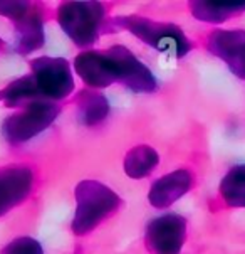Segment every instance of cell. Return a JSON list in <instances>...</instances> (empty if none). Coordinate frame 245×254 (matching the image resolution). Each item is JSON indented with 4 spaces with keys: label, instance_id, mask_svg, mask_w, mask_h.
Instances as JSON below:
<instances>
[{
    "label": "cell",
    "instance_id": "ffe728a7",
    "mask_svg": "<svg viewBox=\"0 0 245 254\" xmlns=\"http://www.w3.org/2000/svg\"><path fill=\"white\" fill-rule=\"evenodd\" d=\"M2 46H3V41H2V39H0V49H2Z\"/></svg>",
    "mask_w": 245,
    "mask_h": 254
},
{
    "label": "cell",
    "instance_id": "8992f818",
    "mask_svg": "<svg viewBox=\"0 0 245 254\" xmlns=\"http://www.w3.org/2000/svg\"><path fill=\"white\" fill-rule=\"evenodd\" d=\"M187 241V219L166 212L151 219L145 229V246L149 254H182Z\"/></svg>",
    "mask_w": 245,
    "mask_h": 254
},
{
    "label": "cell",
    "instance_id": "5b68a950",
    "mask_svg": "<svg viewBox=\"0 0 245 254\" xmlns=\"http://www.w3.org/2000/svg\"><path fill=\"white\" fill-rule=\"evenodd\" d=\"M34 83L41 101L57 103L74 91V77L69 63L64 58L39 56L29 63Z\"/></svg>",
    "mask_w": 245,
    "mask_h": 254
},
{
    "label": "cell",
    "instance_id": "30bf717a",
    "mask_svg": "<svg viewBox=\"0 0 245 254\" xmlns=\"http://www.w3.org/2000/svg\"><path fill=\"white\" fill-rule=\"evenodd\" d=\"M74 71L91 89L109 88L118 83L114 61L107 49H88L79 53L74 59Z\"/></svg>",
    "mask_w": 245,
    "mask_h": 254
},
{
    "label": "cell",
    "instance_id": "7c38bea8",
    "mask_svg": "<svg viewBox=\"0 0 245 254\" xmlns=\"http://www.w3.org/2000/svg\"><path fill=\"white\" fill-rule=\"evenodd\" d=\"M15 25V53L27 56L41 49L46 42L44 34V12L41 5L32 3L31 10L22 19L14 22Z\"/></svg>",
    "mask_w": 245,
    "mask_h": 254
},
{
    "label": "cell",
    "instance_id": "d6986e66",
    "mask_svg": "<svg viewBox=\"0 0 245 254\" xmlns=\"http://www.w3.org/2000/svg\"><path fill=\"white\" fill-rule=\"evenodd\" d=\"M31 2H0V15L17 22L31 10Z\"/></svg>",
    "mask_w": 245,
    "mask_h": 254
},
{
    "label": "cell",
    "instance_id": "7a4b0ae2",
    "mask_svg": "<svg viewBox=\"0 0 245 254\" xmlns=\"http://www.w3.org/2000/svg\"><path fill=\"white\" fill-rule=\"evenodd\" d=\"M76 209L71 229L76 236H86L114 216L123 205V199L109 185L99 180H81L74 189Z\"/></svg>",
    "mask_w": 245,
    "mask_h": 254
},
{
    "label": "cell",
    "instance_id": "52a82bcc",
    "mask_svg": "<svg viewBox=\"0 0 245 254\" xmlns=\"http://www.w3.org/2000/svg\"><path fill=\"white\" fill-rule=\"evenodd\" d=\"M36 174L24 163H8L0 167V217L19 207L31 197Z\"/></svg>",
    "mask_w": 245,
    "mask_h": 254
},
{
    "label": "cell",
    "instance_id": "277c9868",
    "mask_svg": "<svg viewBox=\"0 0 245 254\" xmlns=\"http://www.w3.org/2000/svg\"><path fill=\"white\" fill-rule=\"evenodd\" d=\"M61 113V106L52 101H32L3 120L2 135L10 145H20L46 131Z\"/></svg>",
    "mask_w": 245,
    "mask_h": 254
},
{
    "label": "cell",
    "instance_id": "9c48e42d",
    "mask_svg": "<svg viewBox=\"0 0 245 254\" xmlns=\"http://www.w3.org/2000/svg\"><path fill=\"white\" fill-rule=\"evenodd\" d=\"M205 46L235 76L245 79V29H215L207 36Z\"/></svg>",
    "mask_w": 245,
    "mask_h": 254
},
{
    "label": "cell",
    "instance_id": "5bb4252c",
    "mask_svg": "<svg viewBox=\"0 0 245 254\" xmlns=\"http://www.w3.org/2000/svg\"><path fill=\"white\" fill-rule=\"evenodd\" d=\"M160 163V155L149 145H136L128 150L123 160L124 174L133 180L148 177Z\"/></svg>",
    "mask_w": 245,
    "mask_h": 254
},
{
    "label": "cell",
    "instance_id": "6da1fadb",
    "mask_svg": "<svg viewBox=\"0 0 245 254\" xmlns=\"http://www.w3.org/2000/svg\"><path fill=\"white\" fill-rule=\"evenodd\" d=\"M106 27L111 31L130 32L141 42L153 47L154 51L176 59L185 58L193 47L192 41L187 37V34L182 31L180 25L171 22H158V20L138 14L114 17V19L107 20Z\"/></svg>",
    "mask_w": 245,
    "mask_h": 254
},
{
    "label": "cell",
    "instance_id": "e0dca14e",
    "mask_svg": "<svg viewBox=\"0 0 245 254\" xmlns=\"http://www.w3.org/2000/svg\"><path fill=\"white\" fill-rule=\"evenodd\" d=\"M32 101H41L31 74H24L17 79L10 81L5 88L0 89V103L8 108H20Z\"/></svg>",
    "mask_w": 245,
    "mask_h": 254
},
{
    "label": "cell",
    "instance_id": "8fae6325",
    "mask_svg": "<svg viewBox=\"0 0 245 254\" xmlns=\"http://www.w3.org/2000/svg\"><path fill=\"white\" fill-rule=\"evenodd\" d=\"M195 184V175L188 169H176L154 180L148 192V202L154 209H166L187 195Z\"/></svg>",
    "mask_w": 245,
    "mask_h": 254
},
{
    "label": "cell",
    "instance_id": "9a60e30c",
    "mask_svg": "<svg viewBox=\"0 0 245 254\" xmlns=\"http://www.w3.org/2000/svg\"><path fill=\"white\" fill-rule=\"evenodd\" d=\"M192 15L201 22L208 24H222L225 20L237 17L245 12V2H190L188 3Z\"/></svg>",
    "mask_w": 245,
    "mask_h": 254
},
{
    "label": "cell",
    "instance_id": "ba28073f",
    "mask_svg": "<svg viewBox=\"0 0 245 254\" xmlns=\"http://www.w3.org/2000/svg\"><path fill=\"white\" fill-rule=\"evenodd\" d=\"M107 51L114 61L119 84L126 86L135 93H153L158 88L156 77L153 76L151 69L143 61H140L128 47L111 46L107 47Z\"/></svg>",
    "mask_w": 245,
    "mask_h": 254
},
{
    "label": "cell",
    "instance_id": "3957f363",
    "mask_svg": "<svg viewBox=\"0 0 245 254\" xmlns=\"http://www.w3.org/2000/svg\"><path fill=\"white\" fill-rule=\"evenodd\" d=\"M107 8L101 2H62L55 19L67 37L79 47H89L106 29Z\"/></svg>",
    "mask_w": 245,
    "mask_h": 254
},
{
    "label": "cell",
    "instance_id": "4fadbf2b",
    "mask_svg": "<svg viewBox=\"0 0 245 254\" xmlns=\"http://www.w3.org/2000/svg\"><path fill=\"white\" fill-rule=\"evenodd\" d=\"M77 118L86 127H96L101 125L109 116L111 106L107 98L98 89L84 88L77 93L76 98Z\"/></svg>",
    "mask_w": 245,
    "mask_h": 254
},
{
    "label": "cell",
    "instance_id": "2e32d148",
    "mask_svg": "<svg viewBox=\"0 0 245 254\" xmlns=\"http://www.w3.org/2000/svg\"><path fill=\"white\" fill-rule=\"evenodd\" d=\"M218 195L227 207L245 209V163L234 165L223 175Z\"/></svg>",
    "mask_w": 245,
    "mask_h": 254
},
{
    "label": "cell",
    "instance_id": "ac0fdd59",
    "mask_svg": "<svg viewBox=\"0 0 245 254\" xmlns=\"http://www.w3.org/2000/svg\"><path fill=\"white\" fill-rule=\"evenodd\" d=\"M0 254H46L42 244L31 236H19L2 248Z\"/></svg>",
    "mask_w": 245,
    "mask_h": 254
}]
</instances>
